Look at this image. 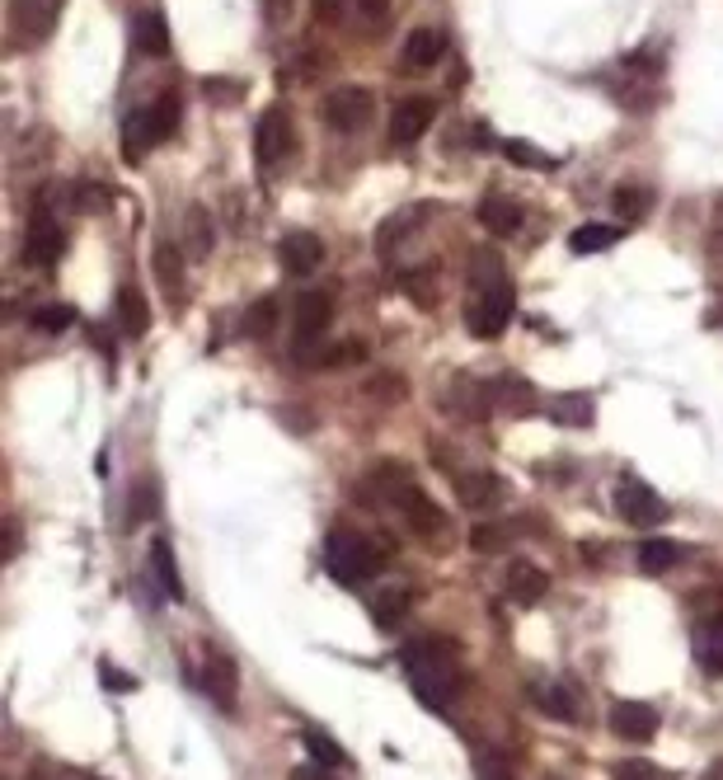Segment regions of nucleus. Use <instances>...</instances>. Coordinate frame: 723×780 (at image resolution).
<instances>
[{"instance_id":"f257e3e1","label":"nucleus","mask_w":723,"mask_h":780,"mask_svg":"<svg viewBox=\"0 0 723 780\" xmlns=\"http://www.w3.org/2000/svg\"><path fill=\"white\" fill-rule=\"evenodd\" d=\"M404 668H409L414 696L428 711H447L456 701V644L447 640H418L404 649Z\"/></svg>"},{"instance_id":"f03ea898","label":"nucleus","mask_w":723,"mask_h":780,"mask_svg":"<svg viewBox=\"0 0 723 780\" xmlns=\"http://www.w3.org/2000/svg\"><path fill=\"white\" fill-rule=\"evenodd\" d=\"M513 311H517V296H513V282L503 278V269L493 278H474V296L465 306V325L474 339H499L507 321H513Z\"/></svg>"},{"instance_id":"7ed1b4c3","label":"nucleus","mask_w":723,"mask_h":780,"mask_svg":"<svg viewBox=\"0 0 723 780\" xmlns=\"http://www.w3.org/2000/svg\"><path fill=\"white\" fill-rule=\"evenodd\" d=\"M385 555L391 551H376L366 537H352V531H333L329 545H325V564H329V578L343 583V588H362L366 578H372Z\"/></svg>"},{"instance_id":"20e7f679","label":"nucleus","mask_w":723,"mask_h":780,"mask_svg":"<svg viewBox=\"0 0 723 780\" xmlns=\"http://www.w3.org/2000/svg\"><path fill=\"white\" fill-rule=\"evenodd\" d=\"M296 147V128H292V113L282 109V104H273V109H263L259 128H254V155L263 170H277L282 161L292 155Z\"/></svg>"},{"instance_id":"39448f33","label":"nucleus","mask_w":723,"mask_h":780,"mask_svg":"<svg viewBox=\"0 0 723 780\" xmlns=\"http://www.w3.org/2000/svg\"><path fill=\"white\" fill-rule=\"evenodd\" d=\"M615 512H621L629 527H658L667 518V503L658 499L654 485L639 480V475H621V485H615Z\"/></svg>"},{"instance_id":"423d86ee","label":"nucleus","mask_w":723,"mask_h":780,"mask_svg":"<svg viewBox=\"0 0 723 780\" xmlns=\"http://www.w3.org/2000/svg\"><path fill=\"white\" fill-rule=\"evenodd\" d=\"M320 118L333 132H358L372 118V90L366 85H343V90H329L320 104Z\"/></svg>"},{"instance_id":"0eeeda50","label":"nucleus","mask_w":723,"mask_h":780,"mask_svg":"<svg viewBox=\"0 0 723 780\" xmlns=\"http://www.w3.org/2000/svg\"><path fill=\"white\" fill-rule=\"evenodd\" d=\"M62 254H66L62 221L52 217V212H39V217L29 221V236H24V263H29V269H52Z\"/></svg>"},{"instance_id":"6e6552de","label":"nucleus","mask_w":723,"mask_h":780,"mask_svg":"<svg viewBox=\"0 0 723 780\" xmlns=\"http://www.w3.org/2000/svg\"><path fill=\"white\" fill-rule=\"evenodd\" d=\"M62 0H10V33L24 43H39L57 29Z\"/></svg>"},{"instance_id":"1a4fd4ad","label":"nucleus","mask_w":723,"mask_h":780,"mask_svg":"<svg viewBox=\"0 0 723 780\" xmlns=\"http://www.w3.org/2000/svg\"><path fill=\"white\" fill-rule=\"evenodd\" d=\"M333 321V296L329 292H302L296 296V353L310 348Z\"/></svg>"},{"instance_id":"9d476101","label":"nucleus","mask_w":723,"mask_h":780,"mask_svg":"<svg viewBox=\"0 0 723 780\" xmlns=\"http://www.w3.org/2000/svg\"><path fill=\"white\" fill-rule=\"evenodd\" d=\"M395 503H399V512H404V522H409L414 531H423V537H437V531L447 527V512L432 503V494L428 489H418L414 480L404 485V489H395Z\"/></svg>"},{"instance_id":"9b49d317","label":"nucleus","mask_w":723,"mask_h":780,"mask_svg":"<svg viewBox=\"0 0 723 780\" xmlns=\"http://www.w3.org/2000/svg\"><path fill=\"white\" fill-rule=\"evenodd\" d=\"M432 118H437V104L423 99V95L395 104V113H391V141H395V147H409V141H418L423 132L432 128Z\"/></svg>"},{"instance_id":"f8f14e48","label":"nucleus","mask_w":723,"mask_h":780,"mask_svg":"<svg viewBox=\"0 0 723 780\" xmlns=\"http://www.w3.org/2000/svg\"><path fill=\"white\" fill-rule=\"evenodd\" d=\"M611 729L629 743H648L658 734V711L644 701H615L611 705Z\"/></svg>"},{"instance_id":"ddd939ff","label":"nucleus","mask_w":723,"mask_h":780,"mask_svg":"<svg viewBox=\"0 0 723 780\" xmlns=\"http://www.w3.org/2000/svg\"><path fill=\"white\" fill-rule=\"evenodd\" d=\"M320 259H325V245L315 240L310 230H292V236L277 245V263H282V269H287L292 278L315 273V269H320Z\"/></svg>"},{"instance_id":"4468645a","label":"nucleus","mask_w":723,"mask_h":780,"mask_svg":"<svg viewBox=\"0 0 723 780\" xmlns=\"http://www.w3.org/2000/svg\"><path fill=\"white\" fill-rule=\"evenodd\" d=\"M442 52H447V39L437 29H414V33H404V47H399V66L404 71H428L442 62Z\"/></svg>"},{"instance_id":"2eb2a0df","label":"nucleus","mask_w":723,"mask_h":780,"mask_svg":"<svg viewBox=\"0 0 723 780\" xmlns=\"http://www.w3.org/2000/svg\"><path fill=\"white\" fill-rule=\"evenodd\" d=\"M202 691L211 696V705H221V711H235V663H231V653H207Z\"/></svg>"},{"instance_id":"dca6fc26","label":"nucleus","mask_w":723,"mask_h":780,"mask_svg":"<svg viewBox=\"0 0 723 780\" xmlns=\"http://www.w3.org/2000/svg\"><path fill=\"white\" fill-rule=\"evenodd\" d=\"M474 217H480V226L489 230V236H517V230H522V207L513 198H503V193H489V198H480Z\"/></svg>"},{"instance_id":"f3484780","label":"nucleus","mask_w":723,"mask_h":780,"mask_svg":"<svg viewBox=\"0 0 723 780\" xmlns=\"http://www.w3.org/2000/svg\"><path fill=\"white\" fill-rule=\"evenodd\" d=\"M545 588H550V578H545L540 564L513 560V570H507V597H513L517 607H536V602L545 597Z\"/></svg>"},{"instance_id":"a211bd4d","label":"nucleus","mask_w":723,"mask_h":780,"mask_svg":"<svg viewBox=\"0 0 723 780\" xmlns=\"http://www.w3.org/2000/svg\"><path fill=\"white\" fill-rule=\"evenodd\" d=\"M456 494H461V503L484 512V508H499L503 499V480L489 470H470V475H456Z\"/></svg>"},{"instance_id":"6ab92c4d","label":"nucleus","mask_w":723,"mask_h":780,"mask_svg":"<svg viewBox=\"0 0 723 780\" xmlns=\"http://www.w3.org/2000/svg\"><path fill=\"white\" fill-rule=\"evenodd\" d=\"M141 118H146V132H151V147H161V141H169L174 132H179V118H184V104L174 90H165L161 99L151 104V109H141Z\"/></svg>"},{"instance_id":"aec40b11","label":"nucleus","mask_w":723,"mask_h":780,"mask_svg":"<svg viewBox=\"0 0 723 780\" xmlns=\"http://www.w3.org/2000/svg\"><path fill=\"white\" fill-rule=\"evenodd\" d=\"M132 43L136 52H146V57H169V24L161 10H141L136 14V29H132Z\"/></svg>"},{"instance_id":"412c9836","label":"nucleus","mask_w":723,"mask_h":780,"mask_svg":"<svg viewBox=\"0 0 723 780\" xmlns=\"http://www.w3.org/2000/svg\"><path fill=\"white\" fill-rule=\"evenodd\" d=\"M151 570L155 583L169 602H184V578H179V560H174V545L169 541H151Z\"/></svg>"},{"instance_id":"4be33fe9","label":"nucleus","mask_w":723,"mask_h":780,"mask_svg":"<svg viewBox=\"0 0 723 780\" xmlns=\"http://www.w3.org/2000/svg\"><path fill=\"white\" fill-rule=\"evenodd\" d=\"M695 663L704 672H723V616H710L704 626L695 630Z\"/></svg>"},{"instance_id":"5701e85b","label":"nucleus","mask_w":723,"mask_h":780,"mask_svg":"<svg viewBox=\"0 0 723 780\" xmlns=\"http://www.w3.org/2000/svg\"><path fill=\"white\" fill-rule=\"evenodd\" d=\"M409 607H414V597L404 593V588H381L376 593V602H372V620L381 630H395L404 616H409Z\"/></svg>"},{"instance_id":"b1692460","label":"nucleus","mask_w":723,"mask_h":780,"mask_svg":"<svg viewBox=\"0 0 723 780\" xmlns=\"http://www.w3.org/2000/svg\"><path fill=\"white\" fill-rule=\"evenodd\" d=\"M677 560H681V545H677V541H667V537L639 541V570H644V574H667Z\"/></svg>"},{"instance_id":"393cba45","label":"nucleus","mask_w":723,"mask_h":780,"mask_svg":"<svg viewBox=\"0 0 723 780\" xmlns=\"http://www.w3.org/2000/svg\"><path fill=\"white\" fill-rule=\"evenodd\" d=\"M302 743H306V752L315 757V767H325V771H343L348 767V752L333 743L329 734H320V729H306L302 734Z\"/></svg>"},{"instance_id":"a878e982","label":"nucleus","mask_w":723,"mask_h":780,"mask_svg":"<svg viewBox=\"0 0 723 780\" xmlns=\"http://www.w3.org/2000/svg\"><path fill=\"white\" fill-rule=\"evenodd\" d=\"M536 705L545 715H555V719H578V701H573V691L569 686H555V682H540L536 691Z\"/></svg>"},{"instance_id":"bb28decb","label":"nucleus","mask_w":723,"mask_h":780,"mask_svg":"<svg viewBox=\"0 0 723 780\" xmlns=\"http://www.w3.org/2000/svg\"><path fill=\"white\" fill-rule=\"evenodd\" d=\"M573 250L578 254H602V250H611L615 240H621V226H602V221H588V226H578L573 230Z\"/></svg>"},{"instance_id":"cd10ccee","label":"nucleus","mask_w":723,"mask_h":780,"mask_svg":"<svg viewBox=\"0 0 723 780\" xmlns=\"http://www.w3.org/2000/svg\"><path fill=\"white\" fill-rule=\"evenodd\" d=\"M155 273H161V288H165V296L179 306V282H184V259H179V250L174 245H161L155 250Z\"/></svg>"},{"instance_id":"c85d7f7f","label":"nucleus","mask_w":723,"mask_h":780,"mask_svg":"<svg viewBox=\"0 0 723 780\" xmlns=\"http://www.w3.org/2000/svg\"><path fill=\"white\" fill-rule=\"evenodd\" d=\"M118 315H122V329H128V334H146V325H151L146 296H141L136 288H122L118 292Z\"/></svg>"},{"instance_id":"c756f323","label":"nucleus","mask_w":723,"mask_h":780,"mask_svg":"<svg viewBox=\"0 0 723 780\" xmlns=\"http://www.w3.org/2000/svg\"><path fill=\"white\" fill-rule=\"evenodd\" d=\"M503 155L513 165H526V170H540V174H550V170H559V161L550 151H540V147H532V141H503Z\"/></svg>"},{"instance_id":"7c9ffc66","label":"nucleus","mask_w":723,"mask_h":780,"mask_svg":"<svg viewBox=\"0 0 723 780\" xmlns=\"http://www.w3.org/2000/svg\"><path fill=\"white\" fill-rule=\"evenodd\" d=\"M555 419L569 423V429H588V423H592V396H563V400H555Z\"/></svg>"},{"instance_id":"2f4dec72","label":"nucleus","mask_w":723,"mask_h":780,"mask_svg":"<svg viewBox=\"0 0 723 780\" xmlns=\"http://www.w3.org/2000/svg\"><path fill=\"white\" fill-rule=\"evenodd\" d=\"M611 203H615V212H621L625 221H639L644 212H648V193L644 188H634V184H621L611 193Z\"/></svg>"},{"instance_id":"473e14b6","label":"nucleus","mask_w":723,"mask_h":780,"mask_svg":"<svg viewBox=\"0 0 723 780\" xmlns=\"http://www.w3.org/2000/svg\"><path fill=\"white\" fill-rule=\"evenodd\" d=\"M70 321H76V311H66V306H33V315H29V325L43 334H62V329H70Z\"/></svg>"},{"instance_id":"72a5a7b5","label":"nucleus","mask_w":723,"mask_h":780,"mask_svg":"<svg viewBox=\"0 0 723 780\" xmlns=\"http://www.w3.org/2000/svg\"><path fill=\"white\" fill-rule=\"evenodd\" d=\"M188 226H193V259H207V254H211V240H217V236H211L207 212L193 207V212H188Z\"/></svg>"},{"instance_id":"f704fd0d","label":"nucleus","mask_w":723,"mask_h":780,"mask_svg":"<svg viewBox=\"0 0 723 780\" xmlns=\"http://www.w3.org/2000/svg\"><path fill=\"white\" fill-rule=\"evenodd\" d=\"M611 780H672V776H667L662 767H654V761H621Z\"/></svg>"},{"instance_id":"c9c22d12","label":"nucleus","mask_w":723,"mask_h":780,"mask_svg":"<svg viewBox=\"0 0 723 780\" xmlns=\"http://www.w3.org/2000/svg\"><path fill=\"white\" fill-rule=\"evenodd\" d=\"M470 551L474 555H499L503 551V527H474L470 531Z\"/></svg>"},{"instance_id":"e433bc0d","label":"nucleus","mask_w":723,"mask_h":780,"mask_svg":"<svg viewBox=\"0 0 723 780\" xmlns=\"http://www.w3.org/2000/svg\"><path fill=\"white\" fill-rule=\"evenodd\" d=\"M358 358H362V344H339V348H325V358H315V367H339Z\"/></svg>"},{"instance_id":"4c0bfd02","label":"nucleus","mask_w":723,"mask_h":780,"mask_svg":"<svg viewBox=\"0 0 723 780\" xmlns=\"http://www.w3.org/2000/svg\"><path fill=\"white\" fill-rule=\"evenodd\" d=\"M273 321H277V301H259V306L250 311V329H254V334H269Z\"/></svg>"},{"instance_id":"58836bf2","label":"nucleus","mask_w":723,"mask_h":780,"mask_svg":"<svg viewBox=\"0 0 723 780\" xmlns=\"http://www.w3.org/2000/svg\"><path fill=\"white\" fill-rule=\"evenodd\" d=\"M99 678H103V686H122V691L136 686V678H128V672H118V668H109V663L99 668Z\"/></svg>"},{"instance_id":"ea45409f","label":"nucleus","mask_w":723,"mask_h":780,"mask_svg":"<svg viewBox=\"0 0 723 780\" xmlns=\"http://www.w3.org/2000/svg\"><path fill=\"white\" fill-rule=\"evenodd\" d=\"M315 14H320L325 24H339V14H343V0H315Z\"/></svg>"},{"instance_id":"a19ab883","label":"nucleus","mask_w":723,"mask_h":780,"mask_svg":"<svg viewBox=\"0 0 723 780\" xmlns=\"http://www.w3.org/2000/svg\"><path fill=\"white\" fill-rule=\"evenodd\" d=\"M76 198H85V203H80L85 212H99L103 203H109V193H103V188H80V193H76Z\"/></svg>"},{"instance_id":"79ce46f5","label":"nucleus","mask_w":723,"mask_h":780,"mask_svg":"<svg viewBox=\"0 0 723 780\" xmlns=\"http://www.w3.org/2000/svg\"><path fill=\"white\" fill-rule=\"evenodd\" d=\"M20 545H24V541H20V522L10 518V522H6V555L14 560V555H20Z\"/></svg>"},{"instance_id":"37998d69","label":"nucleus","mask_w":723,"mask_h":780,"mask_svg":"<svg viewBox=\"0 0 723 780\" xmlns=\"http://www.w3.org/2000/svg\"><path fill=\"white\" fill-rule=\"evenodd\" d=\"M292 780H333V776H325V771H315V767H296V771H292Z\"/></svg>"},{"instance_id":"c03bdc74","label":"nucleus","mask_w":723,"mask_h":780,"mask_svg":"<svg viewBox=\"0 0 723 780\" xmlns=\"http://www.w3.org/2000/svg\"><path fill=\"white\" fill-rule=\"evenodd\" d=\"M484 780H507V771L499 767V761H484Z\"/></svg>"},{"instance_id":"a18cd8bd","label":"nucleus","mask_w":723,"mask_h":780,"mask_svg":"<svg viewBox=\"0 0 723 780\" xmlns=\"http://www.w3.org/2000/svg\"><path fill=\"white\" fill-rule=\"evenodd\" d=\"M366 6V14H385V6H391V0H362Z\"/></svg>"},{"instance_id":"49530a36","label":"nucleus","mask_w":723,"mask_h":780,"mask_svg":"<svg viewBox=\"0 0 723 780\" xmlns=\"http://www.w3.org/2000/svg\"><path fill=\"white\" fill-rule=\"evenodd\" d=\"M710 780H723V761H719V771H714V776H710Z\"/></svg>"},{"instance_id":"de8ad7c7","label":"nucleus","mask_w":723,"mask_h":780,"mask_svg":"<svg viewBox=\"0 0 723 780\" xmlns=\"http://www.w3.org/2000/svg\"><path fill=\"white\" fill-rule=\"evenodd\" d=\"M95 780H99V776H95Z\"/></svg>"}]
</instances>
